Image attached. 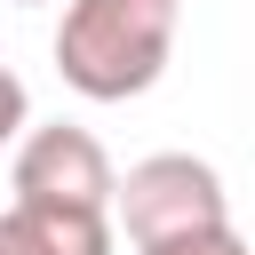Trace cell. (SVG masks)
<instances>
[{
    "label": "cell",
    "mask_w": 255,
    "mask_h": 255,
    "mask_svg": "<svg viewBox=\"0 0 255 255\" xmlns=\"http://www.w3.org/2000/svg\"><path fill=\"white\" fill-rule=\"evenodd\" d=\"M175 16L183 0H64L56 24V72L88 104H128L159 88L175 56Z\"/></svg>",
    "instance_id": "6da1fadb"
},
{
    "label": "cell",
    "mask_w": 255,
    "mask_h": 255,
    "mask_svg": "<svg viewBox=\"0 0 255 255\" xmlns=\"http://www.w3.org/2000/svg\"><path fill=\"white\" fill-rule=\"evenodd\" d=\"M207 223H231V191L207 159L151 151L128 175H112V231H128L135 247H159V239H183V231H207Z\"/></svg>",
    "instance_id": "7a4b0ae2"
},
{
    "label": "cell",
    "mask_w": 255,
    "mask_h": 255,
    "mask_svg": "<svg viewBox=\"0 0 255 255\" xmlns=\"http://www.w3.org/2000/svg\"><path fill=\"white\" fill-rule=\"evenodd\" d=\"M8 183H16V199H48V207H104V215H112V151H104L88 128H72V120H48V128L24 120Z\"/></svg>",
    "instance_id": "3957f363"
},
{
    "label": "cell",
    "mask_w": 255,
    "mask_h": 255,
    "mask_svg": "<svg viewBox=\"0 0 255 255\" xmlns=\"http://www.w3.org/2000/svg\"><path fill=\"white\" fill-rule=\"evenodd\" d=\"M0 255H112V215L104 207L8 199L0 207Z\"/></svg>",
    "instance_id": "277c9868"
},
{
    "label": "cell",
    "mask_w": 255,
    "mask_h": 255,
    "mask_svg": "<svg viewBox=\"0 0 255 255\" xmlns=\"http://www.w3.org/2000/svg\"><path fill=\"white\" fill-rule=\"evenodd\" d=\"M135 255H247V239L231 223H207V231H183V239H159V247H135Z\"/></svg>",
    "instance_id": "5b68a950"
},
{
    "label": "cell",
    "mask_w": 255,
    "mask_h": 255,
    "mask_svg": "<svg viewBox=\"0 0 255 255\" xmlns=\"http://www.w3.org/2000/svg\"><path fill=\"white\" fill-rule=\"evenodd\" d=\"M24 120H32V96H24V80L0 64V143H16V135H24Z\"/></svg>",
    "instance_id": "8992f818"
},
{
    "label": "cell",
    "mask_w": 255,
    "mask_h": 255,
    "mask_svg": "<svg viewBox=\"0 0 255 255\" xmlns=\"http://www.w3.org/2000/svg\"><path fill=\"white\" fill-rule=\"evenodd\" d=\"M16 8H40V0H16Z\"/></svg>",
    "instance_id": "52a82bcc"
}]
</instances>
